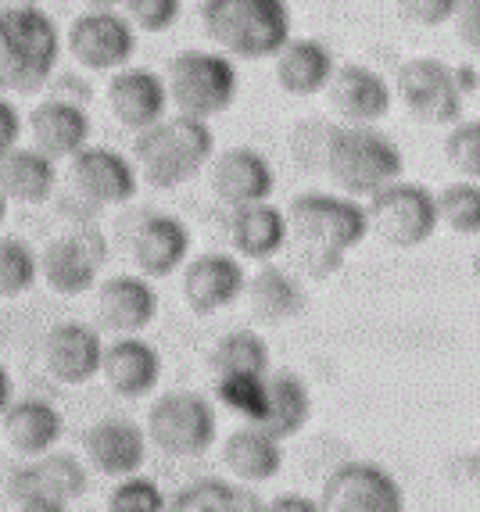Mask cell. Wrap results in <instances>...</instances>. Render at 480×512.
<instances>
[{
  "instance_id": "52a82bcc",
  "label": "cell",
  "mask_w": 480,
  "mask_h": 512,
  "mask_svg": "<svg viewBox=\"0 0 480 512\" xmlns=\"http://www.w3.org/2000/svg\"><path fill=\"white\" fill-rule=\"evenodd\" d=\"M362 208H366L369 233H377L384 244L402 251L427 244L441 226L438 201H434V194L423 183H409V180L387 183Z\"/></svg>"
},
{
  "instance_id": "1f68e13d",
  "label": "cell",
  "mask_w": 480,
  "mask_h": 512,
  "mask_svg": "<svg viewBox=\"0 0 480 512\" xmlns=\"http://www.w3.org/2000/svg\"><path fill=\"white\" fill-rule=\"evenodd\" d=\"M172 509L176 512H244V509H262V498H255L244 484H233L223 477H198L183 484L172 495Z\"/></svg>"
},
{
  "instance_id": "9c48e42d",
  "label": "cell",
  "mask_w": 480,
  "mask_h": 512,
  "mask_svg": "<svg viewBox=\"0 0 480 512\" xmlns=\"http://www.w3.org/2000/svg\"><path fill=\"white\" fill-rule=\"evenodd\" d=\"M8 491L18 509L61 512L86 491V470L76 455L51 448V452L33 455V462H26V466H18L11 473Z\"/></svg>"
},
{
  "instance_id": "7c38bea8",
  "label": "cell",
  "mask_w": 480,
  "mask_h": 512,
  "mask_svg": "<svg viewBox=\"0 0 480 512\" xmlns=\"http://www.w3.org/2000/svg\"><path fill=\"white\" fill-rule=\"evenodd\" d=\"M72 58L90 72H115L137 54V29L115 8H90L69 26Z\"/></svg>"
},
{
  "instance_id": "bcb514c9",
  "label": "cell",
  "mask_w": 480,
  "mask_h": 512,
  "mask_svg": "<svg viewBox=\"0 0 480 512\" xmlns=\"http://www.w3.org/2000/svg\"><path fill=\"white\" fill-rule=\"evenodd\" d=\"M4 222H8V197L0 194V230H4Z\"/></svg>"
},
{
  "instance_id": "44dd1931",
  "label": "cell",
  "mask_w": 480,
  "mask_h": 512,
  "mask_svg": "<svg viewBox=\"0 0 480 512\" xmlns=\"http://www.w3.org/2000/svg\"><path fill=\"white\" fill-rule=\"evenodd\" d=\"M190 258V226L180 215L151 212L133 233V262L147 280H165Z\"/></svg>"
},
{
  "instance_id": "f1b7e54d",
  "label": "cell",
  "mask_w": 480,
  "mask_h": 512,
  "mask_svg": "<svg viewBox=\"0 0 480 512\" xmlns=\"http://www.w3.org/2000/svg\"><path fill=\"white\" fill-rule=\"evenodd\" d=\"M58 187V162L36 147H11L0 158V194L18 205H43Z\"/></svg>"
},
{
  "instance_id": "4dcf8cb0",
  "label": "cell",
  "mask_w": 480,
  "mask_h": 512,
  "mask_svg": "<svg viewBox=\"0 0 480 512\" xmlns=\"http://www.w3.org/2000/svg\"><path fill=\"white\" fill-rule=\"evenodd\" d=\"M266 387H269V402H266V416L258 419V427L266 430V434H273L276 441L298 437L312 419L309 384L298 373H291V369H280V373L269 369Z\"/></svg>"
},
{
  "instance_id": "2e32d148",
  "label": "cell",
  "mask_w": 480,
  "mask_h": 512,
  "mask_svg": "<svg viewBox=\"0 0 480 512\" xmlns=\"http://www.w3.org/2000/svg\"><path fill=\"white\" fill-rule=\"evenodd\" d=\"M244 283H248L244 265L226 251H208V255L183 262V298H187L190 312H198V316H212V312H223L233 301H240Z\"/></svg>"
},
{
  "instance_id": "4316f807",
  "label": "cell",
  "mask_w": 480,
  "mask_h": 512,
  "mask_svg": "<svg viewBox=\"0 0 480 512\" xmlns=\"http://www.w3.org/2000/svg\"><path fill=\"white\" fill-rule=\"evenodd\" d=\"M273 58H276V83H280L283 94L291 97L323 94L337 65L330 47L319 40H309V36H291Z\"/></svg>"
},
{
  "instance_id": "d4e9b609",
  "label": "cell",
  "mask_w": 480,
  "mask_h": 512,
  "mask_svg": "<svg viewBox=\"0 0 480 512\" xmlns=\"http://www.w3.org/2000/svg\"><path fill=\"white\" fill-rule=\"evenodd\" d=\"M226 237L240 258L269 262L287 248V215L269 201L237 205L226 222Z\"/></svg>"
},
{
  "instance_id": "f6af8a7d",
  "label": "cell",
  "mask_w": 480,
  "mask_h": 512,
  "mask_svg": "<svg viewBox=\"0 0 480 512\" xmlns=\"http://www.w3.org/2000/svg\"><path fill=\"white\" fill-rule=\"evenodd\" d=\"M11 398H15V380H11L8 366H4V362H0V412L8 409V405H11Z\"/></svg>"
},
{
  "instance_id": "8992f818",
  "label": "cell",
  "mask_w": 480,
  "mask_h": 512,
  "mask_svg": "<svg viewBox=\"0 0 480 512\" xmlns=\"http://www.w3.org/2000/svg\"><path fill=\"white\" fill-rule=\"evenodd\" d=\"M165 90H169V104L183 115H194V119L223 115L240 94L237 61L223 51L187 47L169 61Z\"/></svg>"
},
{
  "instance_id": "4fadbf2b",
  "label": "cell",
  "mask_w": 480,
  "mask_h": 512,
  "mask_svg": "<svg viewBox=\"0 0 480 512\" xmlns=\"http://www.w3.org/2000/svg\"><path fill=\"white\" fill-rule=\"evenodd\" d=\"M69 180L83 201L90 205H126L137 197L140 172L126 154L115 147H79L69 158Z\"/></svg>"
},
{
  "instance_id": "484cf974",
  "label": "cell",
  "mask_w": 480,
  "mask_h": 512,
  "mask_svg": "<svg viewBox=\"0 0 480 512\" xmlns=\"http://www.w3.org/2000/svg\"><path fill=\"white\" fill-rule=\"evenodd\" d=\"M0 423H4L8 444L26 459L58 448L61 434H65V416L47 398H22V402L11 398L8 409L0 412Z\"/></svg>"
},
{
  "instance_id": "b9f144b4",
  "label": "cell",
  "mask_w": 480,
  "mask_h": 512,
  "mask_svg": "<svg viewBox=\"0 0 480 512\" xmlns=\"http://www.w3.org/2000/svg\"><path fill=\"white\" fill-rule=\"evenodd\" d=\"M22 129H26V122H22L18 108L0 94V158H4L11 147L22 144Z\"/></svg>"
},
{
  "instance_id": "30bf717a",
  "label": "cell",
  "mask_w": 480,
  "mask_h": 512,
  "mask_svg": "<svg viewBox=\"0 0 480 512\" xmlns=\"http://www.w3.org/2000/svg\"><path fill=\"white\" fill-rule=\"evenodd\" d=\"M395 94L409 108L416 122L427 126H452L455 119H463V94L455 86L452 65L441 58H409L398 69Z\"/></svg>"
},
{
  "instance_id": "603a6c76",
  "label": "cell",
  "mask_w": 480,
  "mask_h": 512,
  "mask_svg": "<svg viewBox=\"0 0 480 512\" xmlns=\"http://www.w3.org/2000/svg\"><path fill=\"white\" fill-rule=\"evenodd\" d=\"M97 316L112 333H144L158 316V291L144 273H119L101 283Z\"/></svg>"
},
{
  "instance_id": "ee69618b",
  "label": "cell",
  "mask_w": 480,
  "mask_h": 512,
  "mask_svg": "<svg viewBox=\"0 0 480 512\" xmlns=\"http://www.w3.org/2000/svg\"><path fill=\"white\" fill-rule=\"evenodd\" d=\"M455 72V86H459V94H463V101H470V97H477V69L473 65H459Z\"/></svg>"
},
{
  "instance_id": "6da1fadb",
  "label": "cell",
  "mask_w": 480,
  "mask_h": 512,
  "mask_svg": "<svg viewBox=\"0 0 480 512\" xmlns=\"http://www.w3.org/2000/svg\"><path fill=\"white\" fill-rule=\"evenodd\" d=\"M287 244L298 251V265L316 280L337 273L344 255L369 237L366 208L348 194L309 190L287 208Z\"/></svg>"
},
{
  "instance_id": "277c9868",
  "label": "cell",
  "mask_w": 480,
  "mask_h": 512,
  "mask_svg": "<svg viewBox=\"0 0 480 512\" xmlns=\"http://www.w3.org/2000/svg\"><path fill=\"white\" fill-rule=\"evenodd\" d=\"M201 26L215 51L240 61H262L291 40L294 15L287 0H205Z\"/></svg>"
},
{
  "instance_id": "5b68a950",
  "label": "cell",
  "mask_w": 480,
  "mask_h": 512,
  "mask_svg": "<svg viewBox=\"0 0 480 512\" xmlns=\"http://www.w3.org/2000/svg\"><path fill=\"white\" fill-rule=\"evenodd\" d=\"M323 165L348 197H373L380 187L402 180V147L377 126H334L326 133Z\"/></svg>"
},
{
  "instance_id": "9a60e30c",
  "label": "cell",
  "mask_w": 480,
  "mask_h": 512,
  "mask_svg": "<svg viewBox=\"0 0 480 512\" xmlns=\"http://www.w3.org/2000/svg\"><path fill=\"white\" fill-rule=\"evenodd\" d=\"M323 94L330 97V108L352 126H377L395 104L391 83L377 69L359 65V61L334 65V76H330Z\"/></svg>"
},
{
  "instance_id": "8fae6325",
  "label": "cell",
  "mask_w": 480,
  "mask_h": 512,
  "mask_svg": "<svg viewBox=\"0 0 480 512\" xmlns=\"http://www.w3.org/2000/svg\"><path fill=\"white\" fill-rule=\"evenodd\" d=\"M319 509L330 512H398L405 509V491L395 473L377 462H341L319 491Z\"/></svg>"
},
{
  "instance_id": "60d3db41",
  "label": "cell",
  "mask_w": 480,
  "mask_h": 512,
  "mask_svg": "<svg viewBox=\"0 0 480 512\" xmlns=\"http://www.w3.org/2000/svg\"><path fill=\"white\" fill-rule=\"evenodd\" d=\"M448 22H455V36H459V43H463L466 51H477L480 47V0H459Z\"/></svg>"
},
{
  "instance_id": "ab89813d",
  "label": "cell",
  "mask_w": 480,
  "mask_h": 512,
  "mask_svg": "<svg viewBox=\"0 0 480 512\" xmlns=\"http://www.w3.org/2000/svg\"><path fill=\"white\" fill-rule=\"evenodd\" d=\"M398 15L416 26H445L459 0H395Z\"/></svg>"
},
{
  "instance_id": "83f0119b",
  "label": "cell",
  "mask_w": 480,
  "mask_h": 512,
  "mask_svg": "<svg viewBox=\"0 0 480 512\" xmlns=\"http://www.w3.org/2000/svg\"><path fill=\"white\" fill-rule=\"evenodd\" d=\"M244 294H248L251 316L262 326H280L291 323L305 312L309 305V294H305V283L291 273V269H280V265H262L248 283H244Z\"/></svg>"
},
{
  "instance_id": "f546056e",
  "label": "cell",
  "mask_w": 480,
  "mask_h": 512,
  "mask_svg": "<svg viewBox=\"0 0 480 512\" xmlns=\"http://www.w3.org/2000/svg\"><path fill=\"white\" fill-rule=\"evenodd\" d=\"M223 462L240 484H266L283 470V441L266 434L258 423H248L226 437Z\"/></svg>"
},
{
  "instance_id": "d6986e66",
  "label": "cell",
  "mask_w": 480,
  "mask_h": 512,
  "mask_svg": "<svg viewBox=\"0 0 480 512\" xmlns=\"http://www.w3.org/2000/svg\"><path fill=\"white\" fill-rule=\"evenodd\" d=\"M101 355V333L86 323H58L43 341V366L65 387L90 384L101 376Z\"/></svg>"
},
{
  "instance_id": "3957f363",
  "label": "cell",
  "mask_w": 480,
  "mask_h": 512,
  "mask_svg": "<svg viewBox=\"0 0 480 512\" xmlns=\"http://www.w3.org/2000/svg\"><path fill=\"white\" fill-rule=\"evenodd\" d=\"M215 154V133L208 119H194V115H162L147 129L137 133L133 144V158H137V172L151 187L172 190L201 176L208 169Z\"/></svg>"
},
{
  "instance_id": "d590c367",
  "label": "cell",
  "mask_w": 480,
  "mask_h": 512,
  "mask_svg": "<svg viewBox=\"0 0 480 512\" xmlns=\"http://www.w3.org/2000/svg\"><path fill=\"white\" fill-rule=\"evenodd\" d=\"M438 201V222H445L448 230H455L459 237H477L480 230V190L473 180L448 183L441 194H434Z\"/></svg>"
},
{
  "instance_id": "74e56055",
  "label": "cell",
  "mask_w": 480,
  "mask_h": 512,
  "mask_svg": "<svg viewBox=\"0 0 480 512\" xmlns=\"http://www.w3.org/2000/svg\"><path fill=\"white\" fill-rule=\"evenodd\" d=\"M445 154L452 169L466 180H477L480 176V122L477 119H455L448 126L445 137Z\"/></svg>"
},
{
  "instance_id": "d6a6232c",
  "label": "cell",
  "mask_w": 480,
  "mask_h": 512,
  "mask_svg": "<svg viewBox=\"0 0 480 512\" xmlns=\"http://www.w3.org/2000/svg\"><path fill=\"white\" fill-rule=\"evenodd\" d=\"M269 373H215V402L226 405L244 423H258L266 416Z\"/></svg>"
},
{
  "instance_id": "7a4b0ae2",
  "label": "cell",
  "mask_w": 480,
  "mask_h": 512,
  "mask_svg": "<svg viewBox=\"0 0 480 512\" xmlns=\"http://www.w3.org/2000/svg\"><path fill=\"white\" fill-rule=\"evenodd\" d=\"M61 33L40 4L0 8V94H36L58 72Z\"/></svg>"
},
{
  "instance_id": "7402d4cb",
  "label": "cell",
  "mask_w": 480,
  "mask_h": 512,
  "mask_svg": "<svg viewBox=\"0 0 480 512\" xmlns=\"http://www.w3.org/2000/svg\"><path fill=\"white\" fill-rule=\"evenodd\" d=\"M86 462L104 477H126L147 462V434L126 416H108L86 430Z\"/></svg>"
},
{
  "instance_id": "ac0fdd59",
  "label": "cell",
  "mask_w": 480,
  "mask_h": 512,
  "mask_svg": "<svg viewBox=\"0 0 480 512\" xmlns=\"http://www.w3.org/2000/svg\"><path fill=\"white\" fill-rule=\"evenodd\" d=\"M212 190L226 205H255L269 201L276 190L273 162L255 147H230L223 154H212Z\"/></svg>"
},
{
  "instance_id": "e0dca14e",
  "label": "cell",
  "mask_w": 480,
  "mask_h": 512,
  "mask_svg": "<svg viewBox=\"0 0 480 512\" xmlns=\"http://www.w3.org/2000/svg\"><path fill=\"white\" fill-rule=\"evenodd\" d=\"M101 376L119 398H147L162 380V355L140 333H119L115 344H104Z\"/></svg>"
},
{
  "instance_id": "cb8c5ba5",
  "label": "cell",
  "mask_w": 480,
  "mask_h": 512,
  "mask_svg": "<svg viewBox=\"0 0 480 512\" xmlns=\"http://www.w3.org/2000/svg\"><path fill=\"white\" fill-rule=\"evenodd\" d=\"M90 115H86V104L65 101V97H47L29 111V137L33 147L43 151L47 158L61 162V158H72L79 147L90 144Z\"/></svg>"
},
{
  "instance_id": "ba28073f",
  "label": "cell",
  "mask_w": 480,
  "mask_h": 512,
  "mask_svg": "<svg viewBox=\"0 0 480 512\" xmlns=\"http://www.w3.org/2000/svg\"><path fill=\"white\" fill-rule=\"evenodd\" d=\"M151 441L165 455L176 459H198L219 437V412L198 391H169L147 409V430Z\"/></svg>"
},
{
  "instance_id": "7dc6e473",
  "label": "cell",
  "mask_w": 480,
  "mask_h": 512,
  "mask_svg": "<svg viewBox=\"0 0 480 512\" xmlns=\"http://www.w3.org/2000/svg\"><path fill=\"white\" fill-rule=\"evenodd\" d=\"M86 4H94V8H115V4H122V0H86Z\"/></svg>"
},
{
  "instance_id": "e575fe53",
  "label": "cell",
  "mask_w": 480,
  "mask_h": 512,
  "mask_svg": "<svg viewBox=\"0 0 480 512\" xmlns=\"http://www.w3.org/2000/svg\"><path fill=\"white\" fill-rule=\"evenodd\" d=\"M40 280V258L26 240L0 237V298H22Z\"/></svg>"
},
{
  "instance_id": "8d00e7d4",
  "label": "cell",
  "mask_w": 480,
  "mask_h": 512,
  "mask_svg": "<svg viewBox=\"0 0 480 512\" xmlns=\"http://www.w3.org/2000/svg\"><path fill=\"white\" fill-rule=\"evenodd\" d=\"M119 484L112 487L108 495V509L112 512H162L169 509V498L158 487V480L144 477V473H126V477H115Z\"/></svg>"
},
{
  "instance_id": "ffe728a7",
  "label": "cell",
  "mask_w": 480,
  "mask_h": 512,
  "mask_svg": "<svg viewBox=\"0 0 480 512\" xmlns=\"http://www.w3.org/2000/svg\"><path fill=\"white\" fill-rule=\"evenodd\" d=\"M108 108L115 111L122 126L140 133L162 115H169L165 76H158L155 69H140V65H122L112 72V83H108Z\"/></svg>"
},
{
  "instance_id": "7bdbcfd3",
  "label": "cell",
  "mask_w": 480,
  "mask_h": 512,
  "mask_svg": "<svg viewBox=\"0 0 480 512\" xmlns=\"http://www.w3.org/2000/svg\"><path fill=\"white\" fill-rule=\"evenodd\" d=\"M269 509H276V512H316L319 502L316 498H301V495H280V498L269 502Z\"/></svg>"
},
{
  "instance_id": "836d02e7",
  "label": "cell",
  "mask_w": 480,
  "mask_h": 512,
  "mask_svg": "<svg viewBox=\"0 0 480 512\" xmlns=\"http://www.w3.org/2000/svg\"><path fill=\"white\" fill-rule=\"evenodd\" d=\"M212 373H269V344L255 330H233L212 348Z\"/></svg>"
},
{
  "instance_id": "5bb4252c",
  "label": "cell",
  "mask_w": 480,
  "mask_h": 512,
  "mask_svg": "<svg viewBox=\"0 0 480 512\" xmlns=\"http://www.w3.org/2000/svg\"><path fill=\"white\" fill-rule=\"evenodd\" d=\"M104 262V240L94 230H69L65 237H54L40 258V276L47 287L65 298L86 294L97 283Z\"/></svg>"
},
{
  "instance_id": "f35d334b",
  "label": "cell",
  "mask_w": 480,
  "mask_h": 512,
  "mask_svg": "<svg viewBox=\"0 0 480 512\" xmlns=\"http://www.w3.org/2000/svg\"><path fill=\"white\" fill-rule=\"evenodd\" d=\"M129 26L137 33H165L180 22L183 0H122Z\"/></svg>"
},
{
  "instance_id": "c3c4849f",
  "label": "cell",
  "mask_w": 480,
  "mask_h": 512,
  "mask_svg": "<svg viewBox=\"0 0 480 512\" xmlns=\"http://www.w3.org/2000/svg\"><path fill=\"white\" fill-rule=\"evenodd\" d=\"M15 4H36V0H0V8H15Z\"/></svg>"
}]
</instances>
